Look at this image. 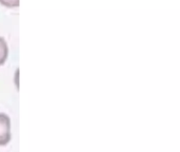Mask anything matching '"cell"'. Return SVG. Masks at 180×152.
Segmentation results:
<instances>
[{
	"label": "cell",
	"instance_id": "obj_1",
	"mask_svg": "<svg viewBox=\"0 0 180 152\" xmlns=\"http://www.w3.org/2000/svg\"><path fill=\"white\" fill-rule=\"evenodd\" d=\"M11 119L4 113H0V146L7 145L11 140Z\"/></svg>",
	"mask_w": 180,
	"mask_h": 152
},
{
	"label": "cell",
	"instance_id": "obj_2",
	"mask_svg": "<svg viewBox=\"0 0 180 152\" xmlns=\"http://www.w3.org/2000/svg\"><path fill=\"white\" fill-rule=\"evenodd\" d=\"M7 54H9L7 44L4 39H3V37L0 36V65L5 61V59H7Z\"/></svg>",
	"mask_w": 180,
	"mask_h": 152
},
{
	"label": "cell",
	"instance_id": "obj_3",
	"mask_svg": "<svg viewBox=\"0 0 180 152\" xmlns=\"http://www.w3.org/2000/svg\"><path fill=\"white\" fill-rule=\"evenodd\" d=\"M0 2H2L5 5H9V7H12V5L18 4L19 0H0Z\"/></svg>",
	"mask_w": 180,
	"mask_h": 152
}]
</instances>
